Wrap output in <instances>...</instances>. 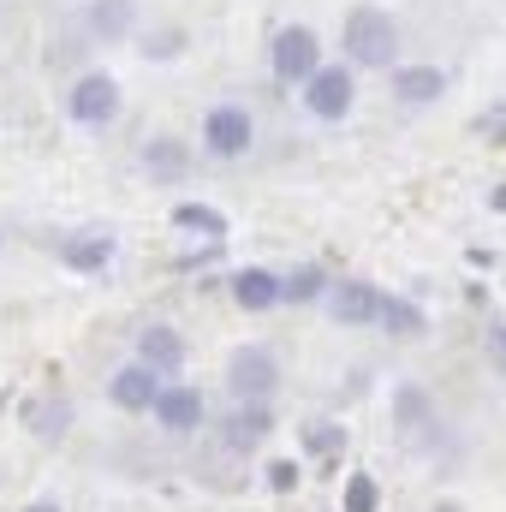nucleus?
Here are the masks:
<instances>
[{
  "label": "nucleus",
  "instance_id": "9d476101",
  "mask_svg": "<svg viewBox=\"0 0 506 512\" xmlns=\"http://www.w3.org/2000/svg\"><path fill=\"white\" fill-rule=\"evenodd\" d=\"M387 90H393L399 108H429V102L447 96V72L441 66H393L387 72Z\"/></svg>",
  "mask_w": 506,
  "mask_h": 512
},
{
  "label": "nucleus",
  "instance_id": "cd10ccee",
  "mask_svg": "<svg viewBox=\"0 0 506 512\" xmlns=\"http://www.w3.org/2000/svg\"><path fill=\"white\" fill-rule=\"evenodd\" d=\"M435 512H459V501H441V507H435Z\"/></svg>",
  "mask_w": 506,
  "mask_h": 512
},
{
  "label": "nucleus",
  "instance_id": "393cba45",
  "mask_svg": "<svg viewBox=\"0 0 506 512\" xmlns=\"http://www.w3.org/2000/svg\"><path fill=\"white\" fill-rule=\"evenodd\" d=\"M477 137L506 149V102H495V108H483V114H477Z\"/></svg>",
  "mask_w": 506,
  "mask_h": 512
},
{
  "label": "nucleus",
  "instance_id": "f03ea898",
  "mask_svg": "<svg viewBox=\"0 0 506 512\" xmlns=\"http://www.w3.org/2000/svg\"><path fill=\"white\" fill-rule=\"evenodd\" d=\"M268 72L280 78V84H310L316 72H322V36L310 30V24H280L274 30V42H268Z\"/></svg>",
  "mask_w": 506,
  "mask_h": 512
},
{
  "label": "nucleus",
  "instance_id": "f3484780",
  "mask_svg": "<svg viewBox=\"0 0 506 512\" xmlns=\"http://www.w3.org/2000/svg\"><path fill=\"white\" fill-rule=\"evenodd\" d=\"M143 167H149L155 179H185L191 149H185L179 137H167V131H161V137H149V143H143Z\"/></svg>",
  "mask_w": 506,
  "mask_h": 512
},
{
  "label": "nucleus",
  "instance_id": "ddd939ff",
  "mask_svg": "<svg viewBox=\"0 0 506 512\" xmlns=\"http://www.w3.org/2000/svg\"><path fill=\"white\" fill-rule=\"evenodd\" d=\"M274 435V405H233V417L221 423V441L233 447V453H251Z\"/></svg>",
  "mask_w": 506,
  "mask_h": 512
},
{
  "label": "nucleus",
  "instance_id": "dca6fc26",
  "mask_svg": "<svg viewBox=\"0 0 506 512\" xmlns=\"http://www.w3.org/2000/svg\"><path fill=\"white\" fill-rule=\"evenodd\" d=\"M346 447H352L346 423H328V417H310V423H304V453L322 459L328 471H334V459H346Z\"/></svg>",
  "mask_w": 506,
  "mask_h": 512
},
{
  "label": "nucleus",
  "instance_id": "6e6552de",
  "mask_svg": "<svg viewBox=\"0 0 506 512\" xmlns=\"http://www.w3.org/2000/svg\"><path fill=\"white\" fill-rule=\"evenodd\" d=\"M185 358H191V346H185V334H179L173 322H143V334H137V364H149L155 376H173V370H185Z\"/></svg>",
  "mask_w": 506,
  "mask_h": 512
},
{
  "label": "nucleus",
  "instance_id": "423d86ee",
  "mask_svg": "<svg viewBox=\"0 0 506 512\" xmlns=\"http://www.w3.org/2000/svg\"><path fill=\"white\" fill-rule=\"evenodd\" d=\"M352 102H358V72H352V66H322V72L304 84L310 120H346Z\"/></svg>",
  "mask_w": 506,
  "mask_h": 512
},
{
  "label": "nucleus",
  "instance_id": "20e7f679",
  "mask_svg": "<svg viewBox=\"0 0 506 512\" xmlns=\"http://www.w3.org/2000/svg\"><path fill=\"white\" fill-rule=\"evenodd\" d=\"M322 304H328V322H334V328H381L387 292H381L376 280H364V274H346V280L328 286Z\"/></svg>",
  "mask_w": 506,
  "mask_h": 512
},
{
  "label": "nucleus",
  "instance_id": "2eb2a0df",
  "mask_svg": "<svg viewBox=\"0 0 506 512\" xmlns=\"http://www.w3.org/2000/svg\"><path fill=\"white\" fill-rule=\"evenodd\" d=\"M328 268L322 262H298V268H286L280 274V304H316V298H328Z\"/></svg>",
  "mask_w": 506,
  "mask_h": 512
},
{
  "label": "nucleus",
  "instance_id": "412c9836",
  "mask_svg": "<svg viewBox=\"0 0 506 512\" xmlns=\"http://www.w3.org/2000/svg\"><path fill=\"white\" fill-rule=\"evenodd\" d=\"M173 227L203 233V239H221V233H227V215H221V209H209V203H179V209H173Z\"/></svg>",
  "mask_w": 506,
  "mask_h": 512
},
{
  "label": "nucleus",
  "instance_id": "0eeeda50",
  "mask_svg": "<svg viewBox=\"0 0 506 512\" xmlns=\"http://www.w3.org/2000/svg\"><path fill=\"white\" fill-rule=\"evenodd\" d=\"M66 114H72L78 126H108V120L120 114V84H114V72H84V78L72 84V96H66Z\"/></svg>",
  "mask_w": 506,
  "mask_h": 512
},
{
  "label": "nucleus",
  "instance_id": "a211bd4d",
  "mask_svg": "<svg viewBox=\"0 0 506 512\" xmlns=\"http://www.w3.org/2000/svg\"><path fill=\"white\" fill-rule=\"evenodd\" d=\"M429 328V316H423V304H411V298H399V292H387V304H381V334L387 340H417Z\"/></svg>",
  "mask_w": 506,
  "mask_h": 512
},
{
  "label": "nucleus",
  "instance_id": "4468645a",
  "mask_svg": "<svg viewBox=\"0 0 506 512\" xmlns=\"http://www.w3.org/2000/svg\"><path fill=\"white\" fill-rule=\"evenodd\" d=\"M233 304L239 310H274L280 304V274L274 268H239L233 274Z\"/></svg>",
  "mask_w": 506,
  "mask_h": 512
},
{
  "label": "nucleus",
  "instance_id": "6ab92c4d",
  "mask_svg": "<svg viewBox=\"0 0 506 512\" xmlns=\"http://www.w3.org/2000/svg\"><path fill=\"white\" fill-rule=\"evenodd\" d=\"M90 30L102 42H126L131 30H137V0H96L90 6Z\"/></svg>",
  "mask_w": 506,
  "mask_h": 512
},
{
  "label": "nucleus",
  "instance_id": "9b49d317",
  "mask_svg": "<svg viewBox=\"0 0 506 512\" xmlns=\"http://www.w3.org/2000/svg\"><path fill=\"white\" fill-rule=\"evenodd\" d=\"M393 423H399V435L411 441V447H423V441H435V399L423 393V387H399L393 393Z\"/></svg>",
  "mask_w": 506,
  "mask_h": 512
},
{
  "label": "nucleus",
  "instance_id": "bb28decb",
  "mask_svg": "<svg viewBox=\"0 0 506 512\" xmlns=\"http://www.w3.org/2000/svg\"><path fill=\"white\" fill-rule=\"evenodd\" d=\"M24 512H60V507H54V501H30Z\"/></svg>",
  "mask_w": 506,
  "mask_h": 512
},
{
  "label": "nucleus",
  "instance_id": "b1692460",
  "mask_svg": "<svg viewBox=\"0 0 506 512\" xmlns=\"http://www.w3.org/2000/svg\"><path fill=\"white\" fill-rule=\"evenodd\" d=\"M298 483H304V465L298 459H268V489L274 495H292Z\"/></svg>",
  "mask_w": 506,
  "mask_h": 512
},
{
  "label": "nucleus",
  "instance_id": "7ed1b4c3",
  "mask_svg": "<svg viewBox=\"0 0 506 512\" xmlns=\"http://www.w3.org/2000/svg\"><path fill=\"white\" fill-rule=\"evenodd\" d=\"M227 387H233V405H268L280 387V358L268 346H239L227 358Z\"/></svg>",
  "mask_w": 506,
  "mask_h": 512
},
{
  "label": "nucleus",
  "instance_id": "5701e85b",
  "mask_svg": "<svg viewBox=\"0 0 506 512\" xmlns=\"http://www.w3.org/2000/svg\"><path fill=\"white\" fill-rule=\"evenodd\" d=\"M185 42H191V36H185L179 24H167V30H155V36L143 42V54H149V60H173V54H185Z\"/></svg>",
  "mask_w": 506,
  "mask_h": 512
},
{
  "label": "nucleus",
  "instance_id": "f8f14e48",
  "mask_svg": "<svg viewBox=\"0 0 506 512\" xmlns=\"http://www.w3.org/2000/svg\"><path fill=\"white\" fill-rule=\"evenodd\" d=\"M161 387H167V382H161L149 364H126V370H114V382H108V399H114L120 411H155Z\"/></svg>",
  "mask_w": 506,
  "mask_h": 512
},
{
  "label": "nucleus",
  "instance_id": "f257e3e1",
  "mask_svg": "<svg viewBox=\"0 0 506 512\" xmlns=\"http://www.w3.org/2000/svg\"><path fill=\"white\" fill-rule=\"evenodd\" d=\"M340 48L352 72H393L399 66V24L387 6H352L340 24Z\"/></svg>",
  "mask_w": 506,
  "mask_h": 512
},
{
  "label": "nucleus",
  "instance_id": "4be33fe9",
  "mask_svg": "<svg viewBox=\"0 0 506 512\" xmlns=\"http://www.w3.org/2000/svg\"><path fill=\"white\" fill-rule=\"evenodd\" d=\"M340 512H381V483L370 471H352L340 489Z\"/></svg>",
  "mask_w": 506,
  "mask_h": 512
},
{
  "label": "nucleus",
  "instance_id": "39448f33",
  "mask_svg": "<svg viewBox=\"0 0 506 512\" xmlns=\"http://www.w3.org/2000/svg\"><path fill=\"white\" fill-rule=\"evenodd\" d=\"M251 143H256L251 108L221 102V108H209V114H203V149H209L215 161H239V155H251Z\"/></svg>",
  "mask_w": 506,
  "mask_h": 512
},
{
  "label": "nucleus",
  "instance_id": "a878e982",
  "mask_svg": "<svg viewBox=\"0 0 506 512\" xmlns=\"http://www.w3.org/2000/svg\"><path fill=\"white\" fill-rule=\"evenodd\" d=\"M489 364L506 376V322H489Z\"/></svg>",
  "mask_w": 506,
  "mask_h": 512
},
{
  "label": "nucleus",
  "instance_id": "aec40b11",
  "mask_svg": "<svg viewBox=\"0 0 506 512\" xmlns=\"http://www.w3.org/2000/svg\"><path fill=\"white\" fill-rule=\"evenodd\" d=\"M66 262L84 268V274H96V268L114 262V239L108 233H78V239H66Z\"/></svg>",
  "mask_w": 506,
  "mask_h": 512
},
{
  "label": "nucleus",
  "instance_id": "1a4fd4ad",
  "mask_svg": "<svg viewBox=\"0 0 506 512\" xmlns=\"http://www.w3.org/2000/svg\"><path fill=\"white\" fill-rule=\"evenodd\" d=\"M149 417H155L167 435H197L209 411H203V393H197L191 382H173V387H161V399H155Z\"/></svg>",
  "mask_w": 506,
  "mask_h": 512
}]
</instances>
